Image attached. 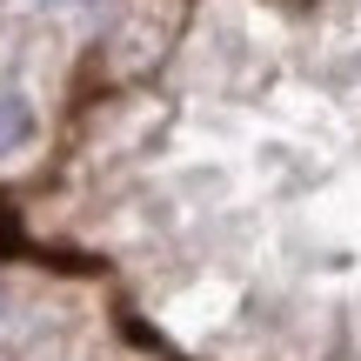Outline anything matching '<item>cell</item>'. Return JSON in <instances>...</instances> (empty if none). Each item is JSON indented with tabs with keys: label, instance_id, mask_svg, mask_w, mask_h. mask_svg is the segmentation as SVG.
<instances>
[{
	"label": "cell",
	"instance_id": "obj_1",
	"mask_svg": "<svg viewBox=\"0 0 361 361\" xmlns=\"http://www.w3.org/2000/svg\"><path fill=\"white\" fill-rule=\"evenodd\" d=\"M34 134V114H27L20 94H0V154H13V147Z\"/></svg>",
	"mask_w": 361,
	"mask_h": 361
},
{
	"label": "cell",
	"instance_id": "obj_2",
	"mask_svg": "<svg viewBox=\"0 0 361 361\" xmlns=\"http://www.w3.org/2000/svg\"><path fill=\"white\" fill-rule=\"evenodd\" d=\"M0 255H27V241H20V221H13V207L0 201Z\"/></svg>",
	"mask_w": 361,
	"mask_h": 361
},
{
	"label": "cell",
	"instance_id": "obj_3",
	"mask_svg": "<svg viewBox=\"0 0 361 361\" xmlns=\"http://www.w3.org/2000/svg\"><path fill=\"white\" fill-rule=\"evenodd\" d=\"M54 7H67V0H54Z\"/></svg>",
	"mask_w": 361,
	"mask_h": 361
},
{
	"label": "cell",
	"instance_id": "obj_4",
	"mask_svg": "<svg viewBox=\"0 0 361 361\" xmlns=\"http://www.w3.org/2000/svg\"><path fill=\"white\" fill-rule=\"evenodd\" d=\"M0 308H7V301H0Z\"/></svg>",
	"mask_w": 361,
	"mask_h": 361
}]
</instances>
